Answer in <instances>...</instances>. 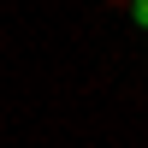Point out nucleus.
Here are the masks:
<instances>
[{
    "mask_svg": "<svg viewBox=\"0 0 148 148\" xmlns=\"http://www.w3.org/2000/svg\"><path fill=\"white\" fill-rule=\"evenodd\" d=\"M136 24H142V30H148V0H136Z\"/></svg>",
    "mask_w": 148,
    "mask_h": 148,
    "instance_id": "f257e3e1",
    "label": "nucleus"
}]
</instances>
